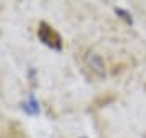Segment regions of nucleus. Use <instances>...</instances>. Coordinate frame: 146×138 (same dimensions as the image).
I'll use <instances>...</instances> for the list:
<instances>
[{
	"instance_id": "1",
	"label": "nucleus",
	"mask_w": 146,
	"mask_h": 138,
	"mask_svg": "<svg viewBox=\"0 0 146 138\" xmlns=\"http://www.w3.org/2000/svg\"><path fill=\"white\" fill-rule=\"evenodd\" d=\"M37 37H39V41L42 44H46L47 47L54 49V50H62V47H63L62 37L47 21L39 23V26H37Z\"/></svg>"
},
{
	"instance_id": "2",
	"label": "nucleus",
	"mask_w": 146,
	"mask_h": 138,
	"mask_svg": "<svg viewBox=\"0 0 146 138\" xmlns=\"http://www.w3.org/2000/svg\"><path fill=\"white\" fill-rule=\"evenodd\" d=\"M84 60H86V64L89 65V68L93 70L94 73H98L99 76H102V75L106 73V70H104V62H102V58H101L98 54L88 52V54H86V57H84Z\"/></svg>"
},
{
	"instance_id": "3",
	"label": "nucleus",
	"mask_w": 146,
	"mask_h": 138,
	"mask_svg": "<svg viewBox=\"0 0 146 138\" xmlns=\"http://www.w3.org/2000/svg\"><path fill=\"white\" fill-rule=\"evenodd\" d=\"M23 109H25L28 114H31V115H36V114H39V104H37V101L34 99V96H33V94L29 96L28 102H25Z\"/></svg>"
},
{
	"instance_id": "4",
	"label": "nucleus",
	"mask_w": 146,
	"mask_h": 138,
	"mask_svg": "<svg viewBox=\"0 0 146 138\" xmlns=\"http://www.w3.org/2000/svg\"><path fill=\"white\" fill-rule=\"evenodd\" d=\"M115 13H117V15H119L120 18H123V20H125V21L128 23V25H131V23H133V20H131L130 13H128L127 10H123V8H115Z\"/></svg>"
},
{
	"instance_id": "5",
	"label": "nucleus",
	"mask_w": 146,
	"mask_h": 138,
	"mask_svg": "<svg viewBox=\"0 0 146 138\" xmlns=\"http://www.w3.org/2000/svg\"><path fill=\"white\" fill-rule=\"evenodd\" d=\"M80 138H86V137H80Z\"/></svg>"
}]
</instances>
